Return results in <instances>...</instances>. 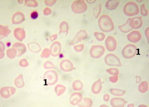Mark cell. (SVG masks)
Returning a JSON list of instances; mask_svg holds the SVG:
<instances>
[{"instance_id":"obj_1","label":"cell","mask_w":149,"mask_h":107,"mask_svg":"<svg viewBox=\"0 0 149 107\" xmlns=\"http://www.w3.org/2000/svg\"><path fill=\"white\" fill-rule=\"evenodd\" d=\"M98 24L101 30L104 32H111L114 29V24L110 16L102 15L98 20Z\"/></svg>"},{"instance_id":"obj_2","label":"cell","mask_w":149,"mask_h":107,"mask_svg":"<svg viewBox=\"0 0 149 107\" xmlns=\"http://www.w3.org/2000/svg\"><path fill=\"white\" fill-rule=\"evenodd\" d=\"M124 14L128 17L136 16L139 14V8L136 3L130 1L126 3L123 8Z\"/></svg>"},{"instance_id":"obj_3","label":"cell","mask_w":149,"mask_h":107,"mask_svg":"<svg viewBox=\"0 0 149 107\" xmlns=\"http://www.w3.org/2000/svg\"><path fill=\"white\" fill-rule=\"evenodd\" d=\"M137 53V48L136 45L128 44L124 47L121 51L122 56L125 59L133 58Z\"/></svg>"},{"instance_id":"obj_4","label":"cell","mask_w":149,"mask_h":107,"mask_svg":"<svg viewBox=\"0 0 149 107\" xmlns=\"http://www.w3.org/2000/svg\"><path fill=\"white\" fill-rule=\"evenodd\" d=\"M105 64L109 66L121 67V61L119 58L114 54H109L107 55L105 58Z\"/></svg>"},{"instance_id":"obj_5","label":"cell","mask_w":149,"mask_h":107,"mask_svg":"<svg viewBox=\"0 0 149 107\" xmlns=\"http://www.w3.org/2000/svg\"><path fill=\"white\" fill-rule=\"evenodd\" d=\"M72 10L77 14L84 12L87 9V5L84 1H76L74 2L71 6Z\"/></svg>"},{"instance_id":"obj_6","label":"cell","mask_w":149,"mask_h":107,"mask_svg":"<svg viewBox=\"0 0 149 107\" xmlns=\"http://www.w3.org/2000/svg\"><path fill=\"white\" fill-rule=\"evenodd\" d=\"M105 48L101 45H95L91 48L90 50L91 56L94 58H100L105 54Z\"/></svg>"},{"instance_id":"obj_7","label":"cell","mask_w":149,"mask_h":107,"mask_svg":"<svg viewBox=\"0 0 149 107\" xmlns=\"http://www.w3.org/2000/svg\"><path fill=\"white\" fill-rule=\"evenodd\" d=\"M106 48L110 52H113L116 50L117 44L116 39L112 36H108L105 41Z\"/></svg>"},{"instance_id":"obj_8","label":"cell","mask_w":149,"mask_h":107,"mask_svg":"<svg viewBox=\"0 0 149 107\" xmlns=\"http://www.w3.org/2000/svg\"><path fill=\"white\" fill-rule=\"evenodd\" d=\"M129 25L131 28L133 29H140L143 25V21L142 18L139 16L134 17L130 19Z\"/></svg>"},{"instance_id":"obj_9","label":"cell","mask_w":149,"mask_h":107,"mask_svg":"<svg viewBox=\"0 0 149 107\" xmlns=\"http://www.w3.org/2000/svg\"><path fill=\"white\" fill-rule=\"evenodd\" d=\"M142 38V35L138 31H133L130 32L127 35V38L129 42L132 43H137Z\"/></svg>"},{"instance_id":"obj_10","label":"cell","mask_w":149,"mask_h":107,"mask_svg":"<svg viewBox=\"0 0 149 107\" xmlns=\"http://www.w3.org/2000/svg\"><path fill=\"white\" fill-rule=\"evenodd\" d=\"M126 103L125 100L120 97H114L111 100V105L113 107H124Z\"/></svg>"},{"instance_id":"obj_11","label":"cell","mask_w":149,"mask_h":107,"mask_svg":"<svg viewBox=\"0 0 149 107\" xmlns=\"http://www.w3.org/2000/svg\"><path fill=\"white\" fill-rule=\"evenodd\" d=\"M87 32L84 30H81L77 34L74 40L71 42V44H74L81 40L85 39L87 37Z\"/></svg>"},{"instance_id":"obj_12","label":"cell","mask_w":149,"mask_h":107,"mask_svg":"<svg viewBox=\"0 0 149 107\" xmlns=\"http://www.w3.org/2000/svg\"><path fill=\"white\" fill-rule=\"evenodd\" d=\"M61 69L65 72H69L72 70L74 69V66L72 62L68 60H64L60 64Z\"/></svg>"},{"instance_id":"obj_13","label":"cell","mask_w":149,"mask_h":107,"mask_svg":"<svg viewBox=\"0 0 149 107\" xmlns=\"http://www.w3.org/2000/svg\"><path fill=\"white\" fill-rule=\"evenodd\" d=\"M120 1L118 0H110L107 1L106 3L105 7L107 10H115L118 7Z\"/></svg>"},{"instance_id":"obj_14","label":"cell","mask_w":149,"mask_h":107,"mask_svg":"<svg viewBox=\"0 0 149 107\" xmlns=\"http://www.w3.org/2000/svg\"><path fill=\"white\" fill-rule=\"evenodd\" d=\"M102 82L100 79L95 82L92 87V91L94 94H99L102 90Z\"/></svg>"},{"instance_id":"obj_15","label":"cell","mask_w":149,"mask_h":107,"mask_svg":"<svg viewBox=\"0 0 149 107\" xmlns=\"http://www.w3.org/2000/svg\"><path fill=\"white\" fill-rule=\"evenodd\" d=\"M82 100V95L80 93H74L70 97V101L71 104L74 105L78 104Z\"/></svg>"},{"instance_id":"obj_16","label":"cell","mask_w":149,"mask_h":107,"mask_svg":"<svg viewBox=\"0 0 149 107\" xmlns=\"http://www.w3.org/2000/svg\"><path fill=\"white\" fill-rule=\"evenodd\" d=\"M130 19H128L127 21H126L125 23L122 25H119V29L120 30L121 32L124 33H127L130 32L132 30V29L131 28L129 25V22H130Z\"/></svg>"},{"instance_id":"obj_17","label":"cell","mask_w":149,"mask_h":107,"mask_svg":"<svg viewBox=\"0 0 149 107\" xmlns=\"http://www.w3.org/2000/svg\"><path fill=\"white\" fill-rule=\"evenodd\" d=\"M61 49L60 44L58 42H55L52 46L51 51L52 55L54 56H57L60 53Z\"/></svg>"},{"instance_id":"obj_18","label":"cell","mask_w":149,"mask_h":107,"mask_svg":"<svg viewBox=\"0 0 149 107\" xmlns=\"http://www.w3.org/2000/svg\"><path fill=\"white\" fill-rule=\"evenodd\" d=\"M148 83L147 81H144L140 83L138 85V90L141 93H144L148 90Z\"/></svg>"},{"instance_id":"obj_19","label":"cell","mask_w":149,"mask_h":107,"mask_svg":"<svg viewBox=\"0 0 149 107\" xmlns=\"http://www.w3.org/2000/svg\"><path fill=\"white\" fill-rule=\"evenodd\" d=\"M110 92L113 95L117 97L123 96L126 94L125 91L119 89H111Z\"/></svg>"},{"instance_id":"obj_20","label":"cell","mask_w":149,"mask_h":107,"mask_svg":"<svg viewBox=\"0 0 149 107\" xmlns=\"http://www.w3.org/2000/svg\"><path fill=\"white\" fill-rule=\"evenodd\" d=\"M68 25L66 22H63L60 25V33H68Z\"/></svg>"},{"instance_id":"obj_21","label":"cell","mask_w":149,"mask_h":107,"mask_svg":"<svg viewBox=\"0 0 149 107\" xmlns=\"http://www.w3.org/2000/svg\"><path fill=\"white\" fill-rule=\"evenodd\" d=\"M65 91V87L63 85H58L56 87V91L57 95L60 96L64 93Z\"/></svg>"},{"instance_id":"obj_22","label":"cell","mask_w":149,"mask_h":107,"mask_svg":"<svg viewBox=\"0 0 149 107\" xmlns=\"http://www.w3.org/2000/svg\"><path fill=\"white\" fill-rule=\"evenodd\" d=\"M83 85L81 82L79 80H76L73 84V88L75 91H80L82 89Z\"/></svg>"},{"instance_id":"obj_23","label":"cell","mask_w":149,"mask_h":107,"mask_svg":"<svg viewBox=\"0 0 149 107\" xmlns=\"http://www.w3.org/2000/svg\"><path fill=\"white\" fill-rule=\"evenodd\" d=\"M94 36L96 39L99 41H103L106 37L105 34L103 33H101V32H95Z\"/></svg>"},{"instance_id":"obj_24","label":"cell","mask_w":149,"mask_h":107,"mask_svg":"<svg viewBox=\"0 0 149 107\" xmlns=\"http://www.w3.org/2000/svg\"><path fill=\"white\" fill-rule=\"evenodd\" d=\"M106 72L109 74L112 75H118L119 74V71L115 68H111L107 69Z\"/></svg>"},{"instance_id":"obj_25","label":"cell","mask_w":149,"mask_h":107,"mask_svg":"<svg viewBox=\"0 0 149 107\" xmlns=\"http://www.w3.org/2000/svg\"><path fill=\"white\" fill-rule=\"evenodd\" d=\"M81 104H81V106H79L90 107L92 105V101L88 98H84Z\"/></svg>"},{"instance_id":"obj_26","label":"cell","mask_w":149,"mask_h":107,"mask_svg":"<svg viewBox=\"0 0 149 107\" xmlns=\"http://www.w3.org/2000/svg\"><path fill=\"white\" fill-rule=\"evenodd\" d=\"M140 12L141 15L143 17H146L148 14V12L144 4L141 5L140 7Z\"/></svg>"},{"instance_id":"obj_27","label":"cell","mask_w":149,"mask_h":107,"mask_svg":"<svg viewBox=\"0 0 149 107\" xmlns=\"http://www.w3.org/2000/svg\"><path fill=\"white\" fill-rule=\"evenodd\" d=\"M101 5L99 4L98 5L97 7L95 8L94 10V14L95 17L96 18H98L101 12Z\"/></svg>"},{"instance_id":"obj_28","label":"cell","mask_w":149,"mask_h":107,"mask_svg":"<svg viewBox=\"0 0 149 107\" xmlns=\"http://www.w3.org/2000/svg\"><path fill=\"white\" fill-rule=\"evenodd\" d=\"M119 80V77L118 75H113V76H111L109 78V80L110 82L112 83H116Z\"/></svg>"},{"instance_id":"obj_29","label":"cell","mask_w":149,"mask_h":107,"mask_svg":"<svg viewBox=\"0 0 149 107\" xmlns=\"http://www.w3.org/2000/svg\"><path fill=\"white\" fill-rule=\"evenodd\" d=\"M83 47H84L83 44H79V45L75 46L74 49L77 52H80L83 50Z\"/></svg>"},{"instance_id":"obj_30","label":"cell","mask_w":149,"mask_h":107,"mask_svg":"<svg viewBox=\"0 0 149 107\" xmlns=\"http://www.w3.org/2000/svg\"><path fill=\"white\" fill-rule=\"evenodd\" d=\"M38 12L36 11H33L31 14V17L33 19H36L37 18H38Z\"/></svg>"},{"instance_id":"obj_31","label":"cell","mask_w":149,"mask_h":107,"mask_svg":"<svg viewBox=\"0 0 149 107\" xmlns=\"http://www.w3.org/2000/svg\"><path fill=\"white\" fill-rule=\"evenodd\" d=\"M110 95L108 94H105L103 97V99L106 102H108L110 100Z\"/></svg>"},{"instance_id":"obj_32","label":"cell","mask_w":149,"mask_h":107,"mask_svg":"<svg viewBox=\"0 0 149 107\" xmlns=\"http://www.w3.org/2000/svg\"><path fill=\"white\" fill-rule=\"evenodd\" d=\"M145 35L146 38H147L148 41H149V27H148L145 30Z\"/></svg>"},{"instance_id":"obj_33","label":"cell","mask_w":149,"mask_h":107,"mask_svg":"<svg viewBox=\"0 0 149 107\" xmlns=\"http://www.w3.org/2000/svg\"><path fill=\"white\" fill-rule=\"evenodd\" d=\"M136 83L139 84L141 81V78L140 76H136Z\"/></svg>"},{"instance_id":"obj_34","label":"cell","mask_w":149,"mask_h":107,"mask_svg":"<svg viewBox=\"0 0 149 107\" xmlns=\"http://www.w3.org/2000/svg\"><path fill=\"white\" fill-rule=\"evenodd\" d=\"M127 107H134V105L133 104H129V105H128V106H127Z\"/></svg>"},{"instance_id":"obj_35","label":"cell","mask_w":149,"mask_h":107,"mask_svg":"<svg viewBox=\"0 0 149 107\" xmlns=\"http://www.w3.org/2000/svg\"><path fill=\"white\" fill-rule=\"evenodd\" d=\"M138 107H148L147 106H146V105H140V106H138Z\"/></svg>"},{"instance_id":"obj_36","label":"cell","mask_w":149,"mask_h":107,"mask_svg":"<svg viewBox=\"0 0 149 107\" xmlns=\"http://www.w3.org/2000/svg\"><path fill=\"white\" fill-rule=\"evenodd\" d=\"M100 107H108V106H106V105H101V106Z\"/></svg>"}]
</instances>
